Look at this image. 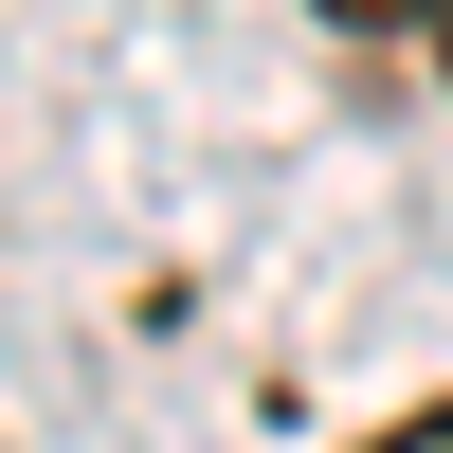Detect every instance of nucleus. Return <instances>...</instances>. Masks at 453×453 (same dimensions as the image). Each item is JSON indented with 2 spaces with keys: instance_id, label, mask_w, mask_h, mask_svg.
<instances>
[{
  "instance_id": "3",
  "label": "nucleus",
  "mask_w": 453,
  "mask_h": 453,
  "mask_svg": "<svg viewBox=\"0 0 453 453\" xmlns=\"http://www.w3.org/2000/svg\"><path fill=\"white\" fill-rule=\"evenodd\" d=\"M435 73H453V0H435Z\"/></svg>"
},
{
  "instance_id": "2",
  "label": "nucleus",
  "mask_w": 453,
  "mask_h": 453,
  "mask_svg": "<svg viewBox=\"0 0 453 453\" xmlns=\"http://www.w3.org/2000/svg\"><path fill=\"white\" fill-rule=\"evenodd\" d=\"M363 453H453V399H435V418H381V435H363Z\"/></svg>"
},
{
  "instance_id": "1",
  "label": "nucleus",
  "mask_w": 453,
  "mask_h": 453,
  "mask_svg": "<svg viewBox=\"0 0 453 453\" xmlns=\"http://www.w3.org/2000/svg\"><path fill=\"white\" fill-rule=\"evenodd\" d=\"M309 19H345V36H435V0H309Z\"/></svg>"
}]
</instances>
